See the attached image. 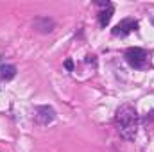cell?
Masks as SVG:
<instances>
[{
  "mask_svg": "<svg viewBox=\"0 0 154 152\" xmlns=\"http://www.w3.org/2000/svg\"><path fill=\"white\" fill-rule=\"evenodd\" d=\"M34 27L38 29L39 32H50V31L54 29V22L48 20V18H38V20L34 22Z\"/></svg>",
  "mask_w": 154,
  "mask_h": 152,
  "instance_id": "obj_5",
  "label": "cell"
},
{
  "mask_svg": "<svg viewBox=\"0 0 154 152\" xmlns=\"http://www.w3.org/2000/svg\"><path fill=\"white\" fill-rule=\"evenodd\" d=\"M115 123L120 136L124 140H134V136L138 132V123H140L136 109L133 106H129V104L120 106V109L116 111V116H115Z\"/></svg>",
  "mask_w": 154,
  "mask_h": 152,
  "instance_id": "obj_1",
  "label": "cell"
},
{
  "mask_svg": "<svg viewBox=\"0 0 154 152\" xmlns=\"http://www.w3.org/2000/svg\"><path fill=\"white\" fill-rule=\"evenodd\" d=\"M125 59L133 68L142 70V68H147V65H149V52L143 50V48L133 47V48L125 50Z\"/></svg>",
  "mask_w": 154,
  "mask_h": 152,
  "instance_id": "obj_2",
  "label": "cell"
},
{
  "mask_svg": "<svg viewBox=\"0 0 154 152\" xmlns=\"http://www.w3.org/2000/svg\"><path fill=\"white\" fill-rule=\"evenodd\" d=\"M34 118H36V122L39 125H48V123H52L56 120V111L50 106H41V108H38Z\"/></svg>",
  "mask_w": 154,
  "mask_h": 152,
  "instance_id": "obj_4",
  "label": "cell"
},
{
  "mask_svg": "<svg viewBox=\"0 0 154 152\" xmlns=\"http://www.w3.org/2000/svg\"><path fill=\"white\" fill-rule=\"evenodd\" d=\"M65 66H66V70L72 72V70H74V63H72V59H66V61H65Z\"/></svg>",
  "mask_w": 154,
  "mask_h": 152,
  "instance_id": "obj_8",
  "label": "cell"
},
{
  "mask_svg": "<svg viewBox=\"0 0 154 152\" xmlns=\"http://www.w3.org/2000/svg\"><path fill=\"white\" fill-rule=\"evenodd\" d=\"M136 29H138V22L133 20V18H125V20H122L120 23H116L115 25V29H113V36H120V38H124V36L131 34V32L136 31Z\"/></svg>",
  "mask_w": 154,
  "mask_h": 152,
  "instance_id": "obj_3",
  "label": "cell"
},
{
  "mask_svg": "<svg viewBox=\"0 0 154 152\" xmlns=\"http://www.w3.org/2000/svg\"><path fill=\"white\" fill-rule=\"evenodd\" d=\"M111 16H113V5H109L108 9L100 11V14H99V22H100V25H102V27H106V25L109 23Z\"/></svg>",
  "mask_w": 154,
  "mask_h": 152,
  "instance_id": "obj_7",
  "label": "cell"
},
{
  "mask_svg": "<svg viewBox=\"0 0 154 152\" xmlns=\"http://www.w3.org/2000/svg\"><path fill=\"white\" fill-rule=\"evenodd\" d=\"M14 75H16V66H13V65H0V79L11 81Z\"/></svg>",
  "mask_w": 154,
  "mask_h": 152,
  "instance_id": "obj_6",
  "label": "cell"
}]
</instances>
